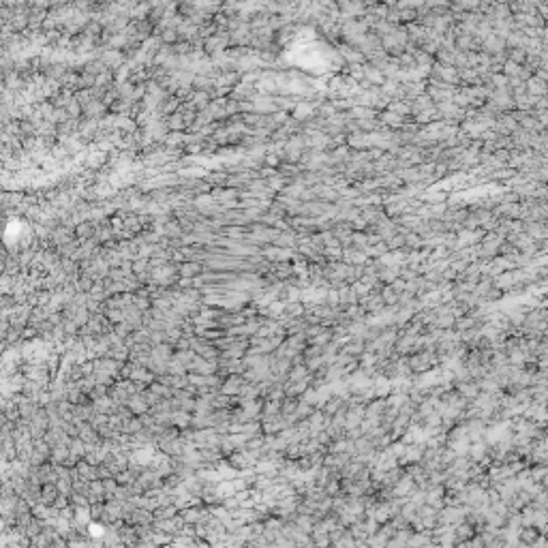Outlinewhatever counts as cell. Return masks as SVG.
Returning <instances> with one entry per match:
<instances>
[{
	"instance_id": "5b68a950",
	"label": "cell",
	"mask_w": 548,
	"mask_h": 548,
	"mask_svg": "<svg viewBox=\"0 0 548 548\" xmlns=\"http://www.w3.org/2000/svg\"><path fill=\"white\" fill-rule=\"evenodd\" d=\"M304 144H307V141L300 139V137H294V139H291V141L287 144V156H289V159H294V161L298 159V156L302 154Z\"/></svg>"
},
{
	"instance_id": "7a4b0ae2",
	"label": "cell",
	"mask_w": 548,
	"mask_h": 548,
	"mask_svg": "<svg viewBox=\"0 0 548 548\" xmlns=\"http://www.w3.org/2000/svg\"><path fill=\"white\" fill-rule=\"evenodd\" d=\"M527 92L533 94V96H538V99L540 96H548V82L533 73V75L527 79Z\"/></svg>"
},
{
	"instance_id": "6da1fadb",
	"label": "cell",
	"mask_w": 548,
	"mask_h": 548,
	"mask_svg": "<svg viewBox=\"0 0 548 548\" xmlns=\"http://www.w3.org/2000/svg\"><path fill=\"white\" fill-rule=\"evenodd\" d=\"M433 75L439 79V82L448 84V86H454V84H460L462 82L460 79V71L454 65H437L433 69Z\"/></svg>"
},
{
	"instance_id": "4fadbf2b",
	"label": "cell",
	"mask_w": 548,
	"mask_h": 548,
	"mask_svg": "<svg viewBox=\"0 0 548 548\" xmlns=\"http://www.w3.org/2000/svg\"><path fill=\"white\" fill-rule=\"evenodd\" d=\"M347 259H349L351 263H356V261H360V263H362V261H364V253H358V251H354V253H351V251H349V253H347Z\"/></svg>"
},
{
	"instance_id": "52a82bcc",
	"label": "cell",
	"mask_w": 548,
	"mask_h": 548,
	"mask_svg": "<svg viewBox=\"0 0 548 548\" xmlns=\"http://www.w3.org/2000/svg\"><path fill=\"white\" fill-rule=\"evenodd\" d=\"M364 77L369 84H381L383 82V73L375 67H364Z\"/></svg>"
},
{
	"instance_id": "8fae6325",
	"label": "cell",
	"mask_w": 548,
	"mask_h": 548,
	"mask_svg": "<svg viewBox=\"0 0 548 548\" xmlns=\"http://www.w3.org/2000/svg\"><path fill=\"white\" fill-rule=\"evenodd\" d=\"M381 298H383L385 304H394V302L398 300V294H396V289H394V287H388L385 291H381Z\"/></svg>"
},
{
	"instance_id": "8992f818",
	"label": "cell",
	"mask_w": 548,
	"mask_h": 548,
	"mask_svg": "<svg viewBox=\"0 0 548 548\" xmlns=\"http://www.w3.org/2000/svg\"><path fill=\"white\" fill-rule=\"evenodd\" d=\"M381 123L388 125V127H396L398 129V127H403V116L392 112V109H388V112L381 114Z\"/></svg>"
},
{
	"instance_id": "7c38bea8",
	"label": "cell",
	"mask_w": 548,
	"mask_h": 548,
	"mask_svg": "<svg viewBox=\"0 0 548 548\" xmlns=\"http://www.w3.org/2000/svg\"><path fill=\"white\" fill-rule=\"evenodd\" d=\"M311 112H313V107H311L309 103H302V105L296 109V118H298V120H302L304 116H309Z\"/></svg>"
},
{
	"instance_id": "277c9868",
	"label": "cell",
	"mask_w": 548,
	"mask_h": 548,
	"mask_svg": "<svg viewBox=\"0 0 548 548\" xmlns=\"http://www.w3.org/2000/svg\"><path fill=\"white\" fill-rule=\"evenodd\" d=\"M458 392L465 396V398H478V394H480V383L478 381H462L460 385H458Z\"/></svg>"
},
{
	"instance_id": "ba28073f",
	"label": "cell",
	"mask_w": 548,
	"mask_h": 548,
	"mask_svg": "<svg viewBox=\"0 0 548 548\" xmlns=\"http://www.w3.org/2000/svg\"><path fill=\"white\" fill-rule=\"evenodd\" d=\"M349 146H354V148H369L371 137H367L364 133H356V135L349 137Z\"/></svg>"
},
{
	"instance_id": "30bf717a",
	"label": "cell",
	"mask_w": 548,
	"mask_h": 548,
	"mask_svg": "<svg viewBox=\"0 0 548 548\" xmlns=\"http://www.w3.org/2000/svg\"><path fill=\"white\" fill-rule=\"evenodd\" d=\"M195 32H197V26L189 24V22H182V26L178 28V34H182V36H193Z\"/></svg>"
},
{
	"instance_id": "9c48e42d",
	"label": "cell",
	"mask_w": 548,
	"mask_h": 548,
	"mask_svg": "<svg viewBox=\"0 0 548 548\" xmlns=\"http://www.w3.org/2000/svg\"><path fill=\"white\" fill-rule=\"evenodd\" d=\"M426 3V0H396V7L398 9H420L422 5Z\"/></svg>"
},
{
	"instance_id": "3957f363",
	"label": "cell",
	"mask_w": 548,
	"mask_h": 548,
	"mask_svg": "<svg viewBox=\"0 0 548 548\" xmlns=\"http://www.w3.org/2000/svg\"><path fill=\"white\" fill-rule=\"evenodd\" d=\"M540 529L538 527H533V525H529V527H520V531H518V540L522 542V544H535V540L540 538Z\"/></svg>"
},
{
	"instance_id": "5bb4252c",
	"label": "cell",
	"mask_w": 548,
	"mask_h": 548,
	"mask_svg": "<svg viewBox=\"0 0 548 548\" xmlns=\"http://www.w3.org/2000/svg\"><path fill=\"white\" fill-rule=\"evenodd\" d=\"M201 512L199 510H187V520H199L201 516H199Z\"/></svg>"
}]
</instances>
